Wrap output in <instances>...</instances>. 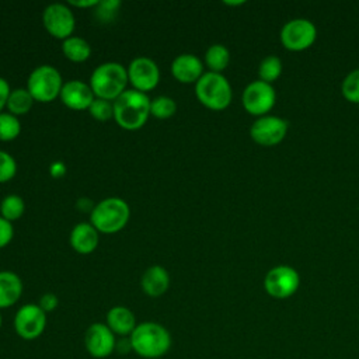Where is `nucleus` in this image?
<instances>
[{
	"label": "nucleus",
	"mask_w": 359,
	"mask_h": 359,
	"mask_svg": "<svg viewBox=\"0 0 359 359\" xmlns=\"http://www.w3.org/2000/svg\"><path fill=\"white\" fill-rule=\"evenodd\" d=\"M128 79L135 90L140 93H147L153 90L160 80V70L154 60L146 56H139L133 59L129 65Z\"/></svg>",
	"instance_id": "4468645a"
},
{
	"label": "nucleus",
	"mask_w": 359,
	"mask_h": 359,
	"mask_svg": "<svg viewBox=\"0 0 359 359\" xmlns=\"http://www.w3.org/2000/svg\"><path fill=\"white\" fill-rule=\"evenodd\" d=\"M17 172L15 160L6 151L0 150V184L10 181Z\"/></svg>",
	"instance_id": "7c9ffc66"
},
{
	"label": "nucleus",
	"mask_w": 359,
	"mask_h": 359,
	"mask_svg": "<svg viewBox=\"0 0 359 359\" xmlns=\"http://www.w3.org/2000/svg\"><path fill=\"white\" fill-rule=\"evenodd\" d=\"M62 52L69 60L80 63V62H84L90 57L91 48H90V45L86 39L72 35V36H69L67 39L63 41Z\"/></svg>",
	"instance_id": "412c9836"
},
{
	"label": "nucleus",
	"mask_w": 359,
	"mask_h": 359,
	"mask_svg": "<svg viewBox=\"0 0 359 359\" xmlns=\"http://www.w3.org/2000/svg\"><path fill=\"white\" fill-rule=\"evenodd\" d=\"M25 210V203L18 195H7L0 203V213L8 222L17 220L22 216Z\"/></svg>",
	"instance_id": "b1692460"
},
{
	"label": "nucleus",
	"mask_w": 359,
	"mask_h": 359,
	"mask_svg": "<svg viewBox=\"0 0 359 359\" xmlns=\"http://www.w3.org/2000/svg\"><path fill=\"white\" fill-rule=\"evenodd\" d=\"M300 276L293 266L278 265L269 269L264 279L265 292L275 299H287L296 293Z\"/></svg>",
	"instance_id": "6e6552de"
},
{
	"label": "nucleus",
	"mask_w": 359,
	"mask_h": 359,
	"mask_svg": "<svg viewBox=\"0 0 359 359\" xmlns=\"http://www.w3.org/2000/svg\"><path fill=\"white\" fill-rule=\"evenodd\" d=\"M287 133V121L280 116L264 115L251 125L250 135L261 146H275L283 140Z\"/></svg>",
	"instance_id": "ddd939ff"
},
{
	"label": "nucleus",
	"mask_w": 359,
	"mask_h": 359,
	"mask_svg": "<svg viewBox=\"0 0 359 359\" xmlns=\"http://www.w3.org/2000/svg\"><path fill=\"white\" fill-rule=\"evenodd\" d=\"M50 174H52L53 177H60V175H63V174H65V165H63L62 163H55V164H52V167H50Z\"/></svg>",
	"instance_id": "f704fd0d"
},
{
	"label": "nucleus",
	"mask_w": 359,
	"mask_h": 359,
	"mask_svg": "<svg viewBox=\"0 0 359 359\" xmlns=\"http://www.w3.org/2000/svg\"><path fill=\"white\" fill-rule=\"evenodd\" d=\"M1 324H3V317H1V314H0V328H1Z\"/></svg>",
	"instance_id": "4c0bfd02"
},
{
	"label": "nucleus",
	"mask_w": 359,
	"mask_h": 359,
	"mask_svg": "<svg viewBox=\"0 0 359 359\" xmlns=\"http://www.w3.org/2000/svg\"><path fill=\"white\" fill-rule=\"evenodd\" d=\"M129 205L121 198H107L94 205L90 223L98 233L112 234L122 230L129 222Z\"/></svg>",
	"instance_id": "20e7f679"
},
{
	"label": "nucleus",
	"mask_w": 359,
	"mask_h": 359,
	"mask_svg": "<svg viewBox=\"0 0 359 359\" xmlns=\"http://www.w3.org/2000/svg\"><path fill=\"white\" fill-rule=\"evenodd\" d=\"M59 98L67 108L74 111H83L90 108V105L95 100V95L90 84H86L81 80H70L63 83Z\"/></svg>",
	"instance_id": "2eb2a0df"
},
{
	"label": "nucleus",
	"mask_w": 359,
	"mask_h": 359,
	"mask_svg": "<svg viewBox=\"0 0 359 359\" xmlns=\"http://www.w3.org/2000/svg\"><path fill=\"white\" fill-rule=\"evenodd\" d=\"M13 234H14V229L11 222L0 216V248L6 247L11 241Z\"/></svg>",
	"instance_id": "2f4dec72"
},
{
	"label": "nucleus",
	"mask_w": 359,
	"mask_h": 359,
	"mask_svg": "<svg viewBox=\"0 0 359 359\" xmlns=\"http://www.w3.org/2000/svg\"><path fill=\"white\" fill-rule=\"evenodd\" d=\"M282 73V62L278 56L275 55H271V56H266L259 67H258V74L261 77L262 81H266V83H272L275 81Z\"/></svg>",
	"instance_id": "a878e982"
},
{
	"label": "nucleus",
	"mask_w": 359,
	"mask_h": 359,
	"mask_svg": "<svg viewBox=\"0 0 359 359\" xmlns=\"http://www.w3.org/2000/svg\"><path fill=\"white\" fill-rule=\"evenodd\" d=\"M38 306L45 311V313H50L53 311L57 306H59V299L55 293H45L39 297V302H38Z\"/></svg>",
	"instance_id": "473e14b6"
},
{
	"label": "nucleus",
	"mask_w": 359,
	"mask_h": 359,
	"mask_svg": "<svg viewBox=\"0 0 359 359\" xmlns=\"http://www.w3.org/2000/svg\"><path fill=\"white\" fill-rule=\"evenodd\" d=\"M195 94L201 104L213 111H222L231 102V87L222 73H203L195 84Z\"/></svg>",
	"instance_id": "39448f33"
},
{
	"label": "nucleus",
	"mask_w": 359,
	"mask_h": 359,
	"mask_svg": "<svg viewBox=\"0 0 359 359\" xmlns=\"http://www.w3.org/2000/svg\"><path fill=\"white\" fill-rule=\"evenodd\" d=\"M10 86L8 83L6 81V79L0 77V114L3 111L4 107H7V101H8V97H10Z\"/></svg>",
	"instance_id": "72a5a7b5"
},
{
	"label": "nucleus",
	"mask_w": 359,
	"mask_h": 359,
	"mask_svg": "<svg viewBox=\"0 0 359 359\" xmlns=\"http://www.w3.org/2000/svg\"><path fill=\"white\" fill-rule=\"evenodd\" d=\"M21 132V125L17 116L10 112L0 114V140H14Z\"/></svg>",
	"instance_id": "bb28decb"
},
{
	"label": "nucleus",
	"mask_w": 359,
	"mask_h": 359,
	"mask_svg": "<svg viewBox=\"0 0 359 359\" xmlns=\"http://www.w3.org/2000/svg\"><path fill=\"white\" fill-rule=\"evenodd\" d=\"M105 324L109 327V330L121 337L126 338L130 337L133 330L136 328V318L132 310H129L125 306H114L107 313V321Z\"/></svg>",
	"instance_id": "f3484780"
},
{
	"label": "nucleus",
	"mask_w": 359,
	"mask_h": 359,
	"mask_svg": "<svg viewBox=\"0 0 359 359\" xmlns=\"http://www.w3.org/2000/svg\"><path fill=\"white\" fill-rule=\"evenodd\" d=\"M15 334L24 341L39 338L46 328V313L35 303L21 306L13 320Z\"/></svg>",
	"instance_id": "0eeeda50"
},
{
	"label": "nucleus",
	"mask_w": 359,
	"mask_h": 359,
	"mask_svg": "<svg viewBox=\"0 0 359 359\" xmlns=\"http://www.w3.org/2000/svg\"><path fill=\"white\" fill-rule=\"evenodd\" d=\"M90 115L97 121H108L114 118V105L111 101L95 98L88 108Z\"/></svg>",
	"instance_id": "c85d7f7f"
},
{
	"label": "nucleus",
	"mask_w": 359,
	"mask_h": 359,
	"mask_svg": "<svg viewBox=\"0 0 359 359\" xmlns=\"http://www.w3.org/2000/svg\"><path fill=\"white\" fill-rule=\"evenodd\" d=\"M27 90L32 95L34 101L50 102L59 97L63 87L62 76L53 66L42 65L35 67L28 77Z\"/></svg>",
	"instance_id": "423d86ee"
},
{
	"label": "nucleus",
	"mask_w": 359,
	"mask_h": 359,
	"mask_svg": "<svg viewBox=\"0 0 359 359\" xmlns=\"http://www.w3.org/2000/svg\"><path fill=\"white\" fill-rule=\"evenodd\" d=\"M22 294V282L11 271H0V309L14 306Z\"/></svg>",
	"instance_id": "aec40b11"
},
{
	"label": "nucleus",
	"mask_w": 359,
	"mask_h": 359,
	"mask_svg": "<svg viewBox=\"0 0 359 359\" xmlns=\"http://www.w3.org/2000/svg\"><path fill=\"white\" fill-rule=\"evenodd\" d=\"M116 335L105 323H93L84 332V348L90 356L105 359L116 351Z\"/></svg>",
	"instance_id": "9b49d317"
},
{
	"label": "nucleus",
	"mask_w": 359,
	"mask_h": 359,
	"mask_svg": "<svg viewBox=\"0 0 359 359\" xmlns=\"http://www.w3.org/2000/svg\"><path fill=\"white\" fill-rule=\"evenodd\" d=\"M42 21L46 28V31L57 38V39H67L72 36L74 31V15L73 11L62 4V3H53L49 4L42 14Z\"/></svg>",
	"instance_id": "f8f14e48"
},
{
	"label": "nucleus",
	"mask_w": 359,
	"mask_h": 359,
	"mask_svg": "<svg viewBox=\"0 0 359 359\" xmlns=\"http://www.w3.org/2000/svg\"><path fill=\"white\" fill-rule=\"evenodd\" d=\"M177 111V104L171 97L158 95L150 102V114L158 119H167Z\"/></svg>",
	"instance_id": "393cba45"
},
{
	"label": "nucleus",
	"mask_w": 359,
	"mask_h": 359,
	"mask_svg": "<svg viewBox=\"0 0 359 359\" xmlns=\"http://www.w3.org/2000/svg\"><path fill=\"white\" fill-rule=\"evenodd\" d=\"M201 59L192 53H182L171 63V74L180 83H196L203 74Z\"/></svg>",
	"instance_id": "dca6fc26"
},
{
	"label": "nucleus",
	"mask_w": 359,
	"mask_h": 359,
	"mask_svg": "<svg viewBox=\"0 0 359 359\" xmlns=\"http://www.w3.org/2000/svg\"><path fill=\"white\" fill-rule=\"evenodd\" d=\"M70 245L79 254H90L98 245V231L91 223L81 222L70 233Z\"/></svg>",
	"instance_id": "6ab92c4d"
},
{
	"label": "nucleus",
	"mask_w": 359,
	"mask_h": 359,
	"mask_svg": "<svg viewBox=\"0 0 359 359\" xmlns=\"http://www.w3.org/2000/svg\"><path fill=\"white\" fill-rule=\"evenodd\" d=\"M132 351L144 359L163 358L172 345L170 331L156 321H143L129 337Z\"/></svg>",
	"instance_id": "f257e3e1"
},
{
	"label": "nucleus",
	"mask_w": 359,
	"mask_h": 359,
	"mask_svg": "<svg viewBox=\"0 0 359 359\" xmlns=\"http://www.w3.org/2000/svg\"><path fill=\"white\" fill-rule=\"evenodd\" d=\"M74 7H95L98 4V0H90V1H70Z\"/></svg>",
	"instance_id": "c9c22d12"
},
{
	"label": "nucleus",
	"mask_w": 359,
	"mask_h": 359,
	"mask_svg": "<svg viewBox=\"0 0 359 359\" xmlns=\"http://www.w3.org/2000/svg\"><path fill=\"white\" fill-rule=\"evenodd\" d=\"M275 100L276 94L272 84L262 80H255L250 83L244 88L241 97L244 109L251 115L257 116L266 115V112H269L273 108Z\"/></svg>",
	"instance_id": "1a4fd4ad"
},
{
	"label": "nucleus",
	"mask_w": 359,
	"mask_h": 359,
	"mask_svg": "<svg viewBox=\"0 0 359 359\" xmlns=\"http://www.w3.org/2000/svg\"><path fill=\"white\" fill-rule=\"evenodd\" d=\"M34 104V98L29 94L27 88H17L10 93L8 101H7V109L14 116L27 114Z\"/></svg>",
	"instance_id": "5701e85b"
},
{
	"label": "nucleus",
	"mask_w": 359,
	"mask_h": 359,
	"mask_svg": "<svg viewBox=\"0 0 359 359\" xmlns=\"http://www.w3.org/2000/svg\"><path fill=\"white\" fill-rule=\"evenodd\" d=\"M229 6H238V4H244V1H224Z\"/></svg>",
	"instance_id": "e433bc0d"
},
{
	"label": "nucleus",
	"mask_w": 359,
	"mask_h": 359,
	"mask_svg": "<svg viewBox=\"0 0 359 359\" xmlns=\"http://www.w3.org/2000/svg\"><path fill=\"white\" fill-rule=\"evenodd\" d=\"M140 286L147 296L158 297L167 292L170 286V275L165 268L160 265H151L143 272Z\"/></svg>",
	"instance_id": "a211bd4d"
},
{
	"label": "nucleus",
	"mask_w": 359,
	"mask_h": 359,
	"mask_svg": "<svg viewBox=\"0 0 359 359\" xmlns=\"http://www.w3.org/2000/svg\"><path fill=\"white\" fill-rule=\"evenodd\" d=\"M317 36L316 25L306 18L287 21L280 31V41L289 50H304L310 48Z\"/></svg>",
	"instance_id": "9d476101"
},
{
	"label": "nucleus",
	"mask_w": 359,
	"mask_h": 359,
	"mask_svg": "<svg viewBox=\"0 0 359 359\" xmlns=\"http://www.w3.org/2000/svg\"><path fill=\"white\" fill-rule=\"evenodd\" d=\"M341 90L348 101L359 104V69H355L346 74L342 81Z\"/></svg>",
	"instance_id": "cd10ccee"
},
{
	"label": "nucleus",
	"mask_w": 359,
	"mask_h": 359,
	"mask_svg": "<svg viewBox=\"0 0 359 359\" xmlns=\"http://www.w3.org/2000/svg\"><path fill=\"white\" fill-rule=\"evenodd\" d=\"M150 102L147 94L135 88L125 90L112 102L115 122L126 130L142 128L150 115Z\"/></svg>",
	"instance_id": "f03ea898"
},
{
	"label": "nucleus",
	"mask_w": 359,
	"mask_h": 359,
	"mask_svg": "<svg viewBox=\"0 0 359 359\" xmlns=\"http://www.w3.org/2000/svg\"><path fill=\"white\" fill-rule=\"evenodd\" d=\"M205 62H206L208 67L210 69V72L220 73L222 70H224L227 67V65L230 62V52L224 45L215 43L208 48V50L205 53Z\"/></svg>",
	"instance_id": "4be33fe9"
},
{
	"label": "nucleus",
	"mask_w": 359,
	"mask_h": 359,
	"mask_svg": "<svg viewBox=\"0 0 359 359\" xmlns=\"http://www.w3.org/2000/svg\"><path fill=\"white\" fill-rule=\"evenodd\" d=\"M128 70L116 62H107L95 67L90 77V87L97 98L115 101L128 86Z\"/></svg>",
	"instance_id": "7ed1b4c3"
},
{
	"label": "nucleus",
	"mask_w": 359,
	"mask_h": 359,
	"mask_svg": "<svg viewBox=\"0 0 359 359\" xmlns=\"http://www.w3.org/2000/svg\"><path fill=\"white\" fill-rule=\"evenodd\" d=\"M119 7H121L119 0H102V1H98V4L95 6L94 14L102 22H108L115 17Z\"/></svg>",
	"instance_id": "c756f323"
}]
</instances>
